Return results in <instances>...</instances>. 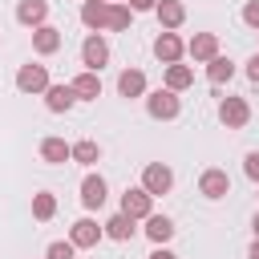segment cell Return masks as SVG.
I'll return each mask as SVG.
<instances>
[{
  "label": "cell",
  "mask_w": 259,
  "mask_h": 259,
  "mask_svg": "<svg viewBox=\"0 0 259 259\" xmlns=\"http://www.w3.org/2000/svg\"><path fill=\"white\" fill-rule=\"evenodd\" d=\"M243 24L259 28V0H247V4H243Z\"/></svg>",
  "instance_id": "cell-29"
},
{
  "label": "cell",
  "mask_w": 259,
  "mask_h": 259,
  "mask_svg": "<svg viewBox=\"0 0 259 259\" xmlns=\"http://www.w3.org/2000/svg\"><path fill=\"white\" fill-rule=\"evenodd\" d=\"M105 198H109L105 178H101V174H85V178H81V206H85V210H97Z\"/></svg>",
  "instance_id": "cell-11"
},
{
  "label": "cell",
  "mask_w": 259,
  "mask_h": 259,
  "mask_svg": "<svg viewBox=\"0 0 259 259\" xmlns=\"http://www.w3.org/2000/svg\"><path fill=\"white\" fill-rule=\"evenodd\" d=\"M73 162H77V166H93V162H101V146L89 142V138L73 142Z\"/></svg>",
  "instance_id": "cell-24"
},
{
  "label": "cell",
  "mask_w": 259,
  "mask_h": 259,
  "mask_svg": "<svg viewBox=\"0 0 259 259\" xmlns=\"http://www.w3.org/2000/svg\"><path fill=\"white\" fill-rule=\"evenodd\" d=\"M247 259H259V235H255V243L247 247Z\"/></svg>",
  "instance_id": "cell-33"
},
{
  "label": "cell",
  "mask_w": 259,
  "mask_h": 259,
  "mask_svg": "<svg viewBox=\"0 0 259 259\" xmlns=\"http://www.w3.org/2000/svg\"><path fill=\"white\" fill-rule=\"evenodd\" d=\"M49 85H53V81H49V65L28 61V65L16 69V89H20V93H45Z\"/></svg>",
  "instance_id": "cell-2"
},
{
  "label": "cell",
  "mask_w": 259,
  "mask_h": 259,
  "mask_svg": "<svg viewBox=\"0 0 259 259\" xmlns=\"http://www.w3.org/2000/svg\"><path fill=\"white\" fill-rule=\"evenodd\" d=\"M182 53H186L182 36H178V32H170V28H162V36L154 40V57H158L162 65H174V61H182Z\"/></svg>",
  "instance_id": "cell-10"
},
{
  "label": "cell",
  "mask_w": 259,
  "mask_h": 259,
  "mask_svg": "<svg viewBox=\"0 0 259 259\" xmlns=\"http://www.w3.org/2000/svg\"><path fill=\"white\" fill-rule=\"evenodd\" d=\"M243 174H247L251 182H259V150H251V154L243 158Z\"/></svg>",
  "instance_id": "cell-28"
},
{
  "label": "cell",
  "mask_w": 259,
  "mask_h": 259,
  "mask_svg": "<svg viewBox=\"0 0 259 259\" xmlns=\"http://www.w3.org/2000/svg\"><path fill=\"white\" fill-rule=\"evenodd\" d=\"M117 93L130 101V97H142L146 93V73L142 69H121L117 73Z\"/></svg>",
  "instance_id": "cell-18"
},
{
  "label": "cell",
  "mask_w": 259,
  "mask_h": 259,
  "mask_svg": "<svg viewBox=\"0 0 259 259\" xmlns=\"http://www.w3.org/2000/svg\"><path fill=\"white\" fill-rule=\"evenodd\" d=\"M61 28H53V24H40V28H32V49L40 53V57H53L57 49H61Z\"/></svg>",
  "instance_id": "cell-15"
},
{
  "label": "cell",
  "mask_w": 259,
  "mask_h": 259,
  "mask_svg": "<svg viewBox=\"0 0 259 259\" xmlns=\"http://www.w3.org/2000/svg\"><path fill=\"white\" fill-rule=\"evenodd\" d=\"M190 85H194V69H190V65H182V61L166 65V89L182 93V89H190Z\"/></svg>",
  "instance_id": "cell-21"
},
{
  "label": "cell",
  "mask_w": 259,
  "mask_h": 259,
  "mask_svg": "<svg viewBox=\"0 0 259 259\" xmlns=\"http://www.w3.org/2000/svg\"><path fill=\"white\" fill-rule=\"evenodd\" d=\"M186 53H190L194 65H206V61L219 57V36H214V32H194V36L186 40Z\"/></svg>",
  "instance_id": "cell-8"
},
{
  "label": "cell",
  "mask_w": 259,
  "mask_h": 259,
  "mask_svg": "<svg viewBox=\"0 0 259 259\" xmlns=\"http://www.w3.org/2000/svg\"><path fill=\"white\" fill-rule=\"evenodd\" d=\"M198 194H206V198H227V194H231V174L219 170V166L202 170V178H198Z\"/></svg>",
  "instance_id": "cell-9"
},
{
  "label": "cell",
  "mask_w": 259,
  "mask_h": 259,
  "mask_svg": "<svg viewBox=\"0 0 259 259\" xmlns=\"http://www.w3.org/2000/svg\"><path fill=\"white\" fill-rule=\"evenodd\" d=\"M219 121H223L227 130H243V125L251 121V105H247L243 97H223V101H219Z\"/></svg>",
  "instance_id": "cell-3"
},
{
  "label": "cell",
  "mask_w": 259,
  "mask_h": 259,
  "mask_svg": "<svg viewBox=\"0 0 259 259\" xmlns=\"http://www.w3.org/2000/svg\"><path fill=\"white\" fill-rule=\"evenodd\" d=\"M251 231H255V235H259V210H255V219H251Z\"/></svg>",
  "instance_id": "cell-34"
},
{
  "label": "cell",
  "mask_w": 259,
  "mask_h": 259,
  "mask_svg": "<svg viewBox=\"0 0 259 259\" xmlns=\"http://www.w3.org/2000/svg\"><path fill=\"white\" fill-rule=\"evenodd\" d=\"M69 85H73V93H77V101H97V97H101V77H97L93 69H85V73H77V77H73Z\"/></svg>",
  "instance_id": "cell-16"
},
{
  "label": "cell",
  "mask_w": 259,
  "mask_h": 259,
  "mask_svg": "<svg viewBox=\"0 0 259 259\" xmlns=\"http://www.w3.org/2000/svg\"><path fill=\"white\" fill-rule=\"evenodd\" d=\"M101 235H105V227H97L93 219H77V223L69 227V243H73L77 251H89V247H97V243H101Z\"/></svg>",
  "instance_id": "cell-7"
},
{
  "label": "cell",
  "mask_w": 259,
  "mask_h": 259,
  "mask_svg": "<svg viewBox=\"0 0 259 259\" xmlns=\"http://www.w3.org/2000/svg\"><path fill=\"white\" fill-rule=\"evenodd\" d=\"M146 109H150V117H158V121H174L178 109H182V101H178L174 89H154V93H146Z\"/></svg>",
  "instance_id": "cell-1"
},
{
  "label": "cell",
  "mask_w": 259,
  "mask_h": 259,
  "mask_svg": "<svg viewBox=\"0 0 259 259\" xmlns=\"http://www.w3.org/2000/svg\"><path fill=\"white\" fill-rule=\"evenodd\" d=\"M146 235H150V243L162 247V243L174 239V223H170L166 214H150V219H146Z\"/></svg>",
  "instance_id": "cell-22"
},
{
  "label": "cell",
  "mask_w": 259,
  "mask_h": 259,
  "mask_svg": "<svg viewBox=\"0 0 259 259\" xmlns=\"http://www.w3.org/2000/svg\"><path fill=\"white\" fill-rule=\"evenodd\" d=\"M57 214V194H49V190H40V194H32V219H40V223H49Z\"/></svg>",
  "instance_id": "cell-25"
},
{
  "label": "cell",
  "mask_w": 259,
  "mask_h": 259,
  "mask_svg": "<svg viewBox=\"0 0 259 259\" xmlns=\"http://www.w3.org/2000/svg\"><path fill=\"white\" fill-rule=\"evenodd\" d=\"M109 4H113V0H85V4H81V24H85L89 32L109 28Z\"/></svg>",
  "instance_id": "cell-12"
},
{
  "label": "cell",
  "mask_w": 259,
  "mask_h": 259,
  "mask_svg": "<svg viewBox=\"0 0 259 259\" xmlns=\"http://www.w3.org/2000/svg\"><path fill=\"white\" fill-rule=\"evenodd\" d=\"M45 259H77V247H73L69 239H57V243H49Z\"/></svg>",
  "instance_id": "cell-27"
},
{
  "label": "cell",
  "mask_w": 259,
  "mask_h": 259,
  "mask_svg": "<svg viewBox=\"0 0 259 259\" xmlns=\"http://www.w3.org/2000/svg\"><path fill=\"white\" fill-rule=\"evenodd\" d=\"M247 81H251V85H259V53L247 61Z\"/></svg>",
  "instance_id": "cell-31"
},
{
  "label": "cell",
  "mask_w": 259,
  "mask_h": 259,
  "mask_svg": "<svg viewBox=\"0 0 259 259\" xmlns=\"http://www.w3.org/2000/svg\"><path fill=\"white\" fill-rule=\"evenodd\" d=\"M45 105H49V113H69V109L77 105L73 85H49V89H45Z\"/></svg>",
  "instance_id": "cell-14"
},
{
  "label": "cell",
  "mask_w": 259,
  "mask_h": 259,
  "mask_svg": "<svg viewBox=\"0 0 259 259\" xmlns=\"http://www.w3.org/2000/svg\"><path fill=\"white\" fill-rule=\"evenodd\" d=\"M130 20H134V8L130 4H109V32L130 28Z\"/></svg>",
  "instance_id": "cell-26"
},
{
  "label": "cell",
  "mask_w": 259,
  "mask_h": 259,
  "mask_svg": "<svg viewBox=\"0 0 259 259\" xmlns=\"http://www.w3.org/2000/svg\"><path fill=\"white\" fill-rule=\"evenodd\" d=\"M142 186L158 198V194H170V186H174V170L170 166H162V162H150L146 170H142Z\"/></svg>",
  "instance_id": "cell-6"
},
{
  "label": "cell",
  "mask_w": 259,
  "mask_h": 259,
  "mask_svg": "<svg viewBox=\"0 0 259 259\" xmlns=\"http://www.w3.org/2000/svg\"><path fill=\"white\" fill-rule=\"evenodd\" d=\"M40 158H45L49 166H65V162H73V146H69L65 138H45V142H40Z\"/></svg>",
  "instance_id": "cell-17"
},
{
  "label": "cell",
  "mask_w": 259,
  "mask_h": 259,
  "mask_svg": "<svg viewBox=\"0 0 259 259\" xmlns=\"http://www.w3.org/2000/svg\"><path fill=\"white\" fill-rule=\"evenodd\" d=\"M125 4H130L134 12H154V8H158V0H125Z\"/></svg>",
  "instance_id": "cell-30"
},
{
  "label": "cell",
  "mask_w": 259,
  "mask_h": 259,
  "mask_svg": "<svg viewBox=\"0 0 259 259\" xmlns=\"http://www.w3.org/2000/svg\"><path fill=\"white\" fill-rule=\"evenodd\" d=\"M16 20H20L24 28L49 24V0H20V4H16Z\"/></svg>",
  "instance_id": "cell-13"
},
{
  "label": "cell",
  "mask_w": 259,
  "mask_h": 259,
  "mask_svg": "<svg viewBox=\"0 0 259 259\" xmlns=\"http://www.w3.org/2000/svg\"><path fill=\"white\" fill-rule=\"evenodd\" d=\"M121 210H125L130 219H150V214H154V194H150L146 186H130V190L121 194Z\"/></svg>",
  "instance_id": "cell-4"
},
{
  "label": "cell",
  "mask_w": 259,
  "mask_h": 259,
  "mask_svg": "<svg viewBox=\"0 0 259 259\" xmlns=\"http://www.w3.org/2000/svg\"><path fill=\"white\" fill-rule=\"evenodd\" d=\"M206 77H210V85L231 81V77H235V61H231V57H214V61H206Z\"/></svg>",
  "instance_id": "cell-23"
},
{
  "label": "cell",
  "mask_w": 259,
  "mask_h": 259,
  "mask_svg": "<svg viewBox=\"0 0 259 259\" xmlns=\"http://www.w3.org/2000/svg\"><path fill=\"white\" fill-rule=\"evenodd\" d=\"M134 223H138V219H130L125 210H117V214H109V219H105L101 227H105V235H109V239L125 243V239H134Z\"/></svg>",
  "instance_id": "cell-20"
},
{
  "label": "cell",
  "mask_w": 259,
  "mask_h": 259,
  "mask_svg": "<svg viewBox=\"0 0 259 259\" xmlns=\"http://www.w3.org/2000/svg\"><path fill=\"white\" fill-rule=\"evenodd\" d=\"M105 61H109V45H105V36H101V32H89V36L81 40V65L97 73Z\"/></svg>",
  "instance_id": "cell-5"
},
{
  "label": "cell",
  "mask_w": 259,
  "mask_h": 259,
  "mask_svg": "<svg viewBox=\"0 0 259 259\" xmlns=\"http://www.w3.org/2000/svg\"><path fill=\"white\" fill-rule=\"evenodd\" d=\"M146 259H178V255H174V251H166V247H158V251H150Z\"/></svg>",
  "instance_id": "cell-32"
},
{
  "label": "cell",
  "mask_w": 259,
  "mask_h": 259,
  "mask_svg": "<svg viewBox=\"0 0 259 259\" xmlns=\"http://www.w3.org/2000/svg\"><path fill=\"white\" fill-rule=\"evenodd\" d=\"M154 16H158V24H162V28H170V32H174V28L186 20V8H182V0H158Z\"/></svg>",
  "instance_id": "cell-19"
}]
</instances>
